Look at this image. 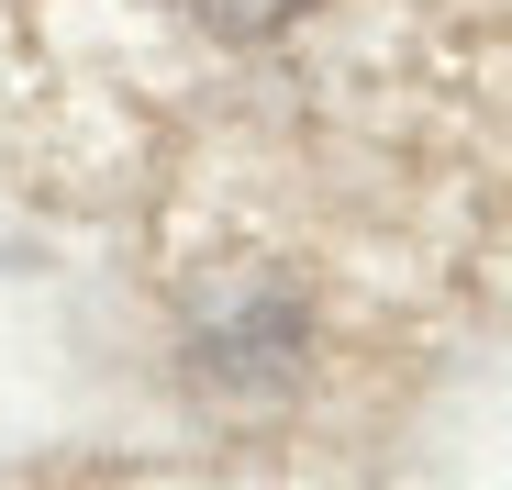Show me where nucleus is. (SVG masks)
<instances>
[{
    "label": "nucleus",
    "instance_id": "nucleus-1",
    "mask_svg": "<svg viewBox=\"0 0 512 490\" xmlns=\"http://www.w3.org/2000/svg\"><path fill=\"white\" fill-rule=\"evenodd\" d=\"M190 23H212V34H279V23H301L312 0H179Z\"/></svg>",
    "mask_w": 512,
    "mask_h": 490
}]
</instances>
